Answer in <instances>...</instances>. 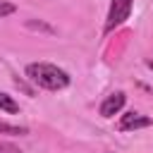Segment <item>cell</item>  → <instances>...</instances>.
<instances>
[{"label": "cell", "instance_id": "cell-1", "mask_svg": "<svg viewBox=\"0 0 153 153\" xmlns=\"http://www.w3.org/2000/svg\"><path fill=\"white\" fill-rule=\"evenodd\" d=\"M26 79L45 91H62L69 86V74L50 62H31L26 65Z\"/></svg>", "mask_w": 153, "mask_h": 153}, {"label": "cell", "instance_id": "cell-2", "mask_svg": "<svg viewBox=\"0 0 153 153\" xmlns=\"http://www.w3.org/2000/svg\"><path fill=\"white\" fill-rule=\"evenodd\" d=\"M131 5H134V0H110V10H108L103 33H112L117 26H122L131 14Z\"/></svg>", "mask_w": 153, "mask_h": 153}, {"label": "cell", "instance_id": "cell-3", "mask_svg": "<svg viewBox=\"0 0 153 153\" xmlns=\"http://www.w3.org/2000/svg\"><path fill=\"white\" fill-rule=\"evenodd\" d=\"M146 127H153V117L141 115V112H127L120 120V129L122 131H136V129H146Z\"/></svg>", "mask_w": 153, "mask_h": 153}, {"label": "cell", "instance_id": "cell-4", "mask_svg": "<svg viewBox=\"0 0 153 153\" xmlns=\"http://www.w3.org/2000/svg\"><path fill=\"white\" fill-rule=\"evenodd\" d=\"M124 103H127V93H124V91H115V93H110V96L100 103V115H103V117H112V115H117V112L124 108Z\"/></svg>", "mask_w": 153, "mask_h": 153}, {"label": "cell", "instance_id": "cell-5", "mask_svg": "<svg viewBox=\"0 0 153 153\" xmlns=\"http://www.w3.org/2000/svg\"><path fill=\"white\" fill-rule=\"evenodd\" d=\"M0 110H5V112H19V103L10 96V93H0Z\"/></svg>", "mask_w": 153, "mask_h": 153}, {"label": "cell", "instance_id": "cell-6", "mask_svg": "<svg viewBox=\"0 0 153 153\" xmlns=\"http://www.w3.org/2000/svg\"><path fill=\"white\" fill-rule=\"evenodd\" d=\"M0 134L24 136V134H29V129H26V127H19V124H10V122H2V120H0Z\"/></svg>", "mask_w": 153, "mask_h": 153}, {"label": "cell", "instance_id": "cell-7", "mask_svg": "<svg viewBox=\"0 0 153 153\" xmlns=\"http://www.w3.org/2000/svg\"><path fill=\"white\" fill-rule=\"evenodd\" d=\"M14 5L12 2H5V0H0V17H7V14H14Z\"/></svg>", "mask_w": 153, "mask_h": 153}, {"label": "cell", "instance_id": "cell-8", "mask_svg": "<svg viewBox=\"0 0 153 153\" xmlns=\"http://www.w3.org/2000/svg\"><path fill=\"white\" fill-rule=\"evenodd\" d=\"M29 26H31V29H43V31H53L50 26H45V24H41V22H38V24H36V22H29Z\"/></svg>", "mask_w": 153, "mask_h": 153}, {"label": "cell", "instance_id": "cell-9", "mask_svg": "<svg viewBox=\"0 0 153 153\" xmlns=\"http://www.w3.org/2000/svg\"><path fill=\"white\" fill-rule=\"evenodd\" d=\"M146 67H151V69H153V60H146Z\"/></svg>", "mask_w": 153, "mask_h": 153}]
</instances>
